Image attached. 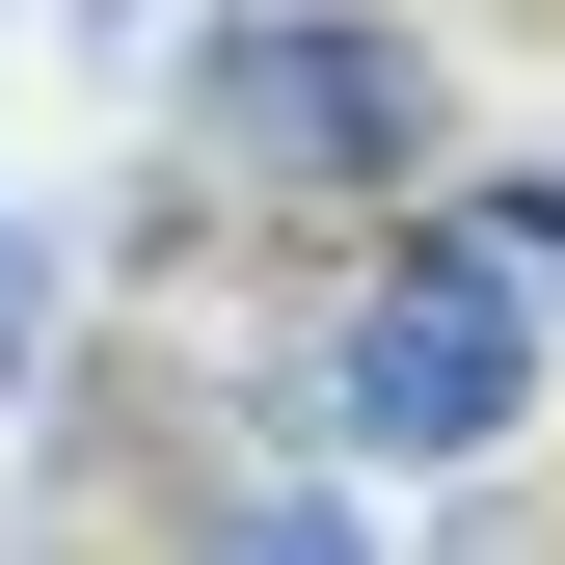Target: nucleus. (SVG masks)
Segmentation results:
<instances>
[{
  "label": "nucleus",
  "instance_id": "obj_1",
  "mask_svg": "<svg viewBox=\"0 0 565 565\" xmlns=\"http://www.w3.org/2000/svg\"><path fill=\"white\" fill-rule=\"evenodd\" d=\"M539 350H565V297H539V269L431 189V216H377V243H350V297L297 323L269 431L350 458V484H484V458L539 431Z\"/></svg>",
  "mask_w": 565,
  "mask_h": 565
},
{
  "label": "nucleus",
  "instance_id": "obj_2",
  "mask_svg": "<svg viewBox=\"0 0 565 565\" xmlns=\"http://www.w3.org/2000/svg\"><path fill=\"white\" fill-rule=\"evenodd\" d=\"M189 162H216V216H431L458 189V54L404 28V0H216L189 28Z\"/></svg>",
  "mask_w": 565,
  "mask_h": 565
},
{
  "label": "nucleus",
  "instance_id": "obj_3",
  "mask_svg": "<svg viewBox=\"0 0 565 565\" xmlns=\"http://www.w3.org/2000/svg\"><path fill=\"white\" fill-rule=\"evenodd\" d=\"M162 565H377V512H350V458L269 431L243 484H162Z\"/></svg>",
  "mask_w": 565,
  "mask_h": 565
},
{
  "label": "nucleus",
  "instance_id": "obj_4",
  "mask_svg": "<svg viewBox=\"0 0 565 565\" xmlns=\"http://www.w3.org/2000/svg\"><path fill=\"white\" fill-rule=\"evenodd\" d=\"M54 377H82V269H54V216L0 189V404H54Z\"/></svg>",
  "mask_w": 565,
  "mask_h": 565
},
{
  "label": "nucleus",
  "instance_id": "obj_5",
  "mask_svg": "<svg viewBox=\"0 0 565 565\" xmlns=\"http://www.w3.org/2000/svg\"><path fill=\"white\" fill-rule=\"evenodd\" d=\"M458 216H484V243H512V269H539V297H565V162H458Z\"/></svg>",
  "mask_w": 565,
  "mask_h": 565
},
{
  "label": "nucleus",
  "instance_id": "obj_6",
  "mask_svg": "<svg viewBox=\"0 0 565 565\" xmlns=\"http://www.w3.org/2000/svg\"><path fill=\"white\" fill-rule=\"evenodd\" d=\"M431 565H565V539H539V512H458V539H431Z\"/></svg>",
  "mask_w": 565,
  "mask_h": 565
}]
</instances>
